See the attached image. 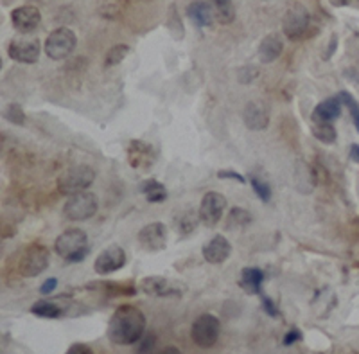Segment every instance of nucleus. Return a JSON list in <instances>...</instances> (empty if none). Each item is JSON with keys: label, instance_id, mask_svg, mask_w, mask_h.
Segmentation results:
<instances>
[{"label": "nucleus", "instance_id": "obj_33", "mask_svg": "<svg viewBox=\"0 0 359 354\" xmlns=\"http://www.w3.org/2000/svg\"><path fill=\"white\" fill-rule=\"evenodd\" d=\"M262 310H264V313L271 318L280 317V311H278L277 304H275L269 297H266V295H262Z\"/></svg>", "mask_w": 359, "mask_h": 354}, {"label": "nucleus", "instance_id": "obj_3", "mask_svg": "<svg viewBox=\"0 0 359 354\" xmlns=\"http://www.w3.org/2000/svg\"><path fill=\"white\" fill-rule=\"evenodd\" d=\"M95 171L88 166H74L65 169L62 175L57 176V191L65 196L78 195V192L86 191L94 183Z\"/></svg>", "mask_w": 359, "mask_h": 354}, {"label": "nucleus", "instance_id": "obj_21", "mask_svg": "<svg viewBox=\"0 0 359 354\" xmlns=\"http://www.w3.org/2000/svg\"><path fill=\"white\" fill-rule=\"evenodd\" d=\"M262 282H264V273L259 268H245L241 272V288H245L250 295L262 294Z\"/></svg>", "mask_w": 359, "mask_h": 354}, {"label": "nucleus", "instance_id": "obj_32", "mask_svg": "<svg viewBox=\"0 0 359 354\" xmlns=\"http://www.w3.org/2000/svg\"><path fill=\"white\" fill-rule=\"evenodd\" d=\"M257 76H259L257 67H243V69L237 72V79H239L241 83H252Z\"/></svg>", "mask_w": 359, "mask_h": 354}, {"label": "nucleus", "instance_id": "obj_14", "mask_svg": "<svg viewBox=\"0 0 359 354\" xmlns=\"http://www.w3.org/2000/svg\"><path fill=\"white\" fill-rule=\"evenodd\" d=\"M153 160H155V151H153L151 144L144 143V140H131L128 146V162L133 169L146 171L153 166Z\"/></svg>", "mask_w": 359, "mask_h": 354}, {"label": "nucleus", "instance_id": "obj_27", "mask_svg": "<svg viewBox=\"0 0 359 354\" xmlns=\"http://www.w3.org/2000/svg\"><path fill=\"white\" fill-rule=\"evenodd\" d=\"M198 220H200V214H194L192 211H185L180 214L178 221H176V228H178L180 234H184V236H187V234H191L194 228L198 227Z\"/></svg>", "mask_w": 359, "mask_h": 354}, {"label": "nucleus", "instance_id": "obj_39", "mask_svg": "<svg viewBox=\"0 0 359 354\" xmlns=\"http://www.w3.org/2000/svg\"><path fill=\"white\" fill-rule=\"evenodd\" d=\"M336 45H338V37H332L331 38V44H329V53L325 54V56H323V60H329V58L332 56V54H334V51H336Z\"/></svg>", "mask_w": 359, "mask_h": 354}, {"label": "nucleus", "instance_id": "obj_11", "mask_svg": "<svg viewBox=\"0 0 359 354\" xmlns=\"http://www.w3.org/2000/svg\"><path fill=\"white\" fill-rule=\"evenodd\" d=\"M226 209V198L216 191H208L200 204V221L207 227H216Z\"/></svg>", "mask_w": 359, "mask_h": 354}, {"label": "nucleus", "instance_id": "obj_8", "mask_svg": "<svg viewBox=\"0 0 359 354\" xmlns=\"http://www.w3.org/2000/svg\"><path fill=\"white\" fill-rule=\"evenodd\" d=\"M50 252L47 247L40 243L31 244L22 256L20 263H18V272L24 277H38L43 273L49 266Z\"/></svg>", "mask_w": 359, "mask_h": 354}, {"label": "nucleus", "instance_id": "obj_15", "mask_svg": "<svg viewBox=\"0 0 359 354\" xmlns=\"http://www.w3.org/2000/svg\"><path fill=\"white\" fill-rule=\"evenodd\" d=\"M203 259L208 265H223L232 254V244L224 236H214L208 243L203 244Z\"/></svg>", "mask_w": 359, "mask_h": 354}, {"label": "nucleus", "instance_id": "obj_38", "mask_svg": "<svg viewBox=\"0 0 359 354\" xmlns=\"http://www.w3.org/2000/svg\"><path fill=\"white\" fill-rule=\"evenodd\" d=\"M300 340H302V333L298 329H291L290 333H286L282 342H284V346H293V343L300 342Z\"/></svg>", "mask_w": 359, "mask_h": 354}, {"label": "nucleus", "instance_id": "obj_36", "mask_svg": "<svg viewBox=\"0 0 359 354\" xmlns=\"http://www.w3.org/2000/svg\"><path fill=\"white\" fill-rule=\"evenodd\" d=\"M65 354H94V349L86 343H72Z\"/></svg>", "mask_w": 359, "mask_h": 354}, {"label": "nucleus", "instance_id": "obj_42", "mask_svg": "<svg viewBox=\"0 0 359 354\" xmlns=\"http://www.w3.org/2000/svg\"><path fill=\"white\" fill-rule=\"evenodd\" d=\"M331 4L336 6V8H341V6L348 4V0H331Z\"/></svg>", "mask_w": 359, "mask_h": 354}, {"label": "nucleus", "instance_id": "obj_6", "mask_svg": "<svg viewBox=\"0 0 359 354\" xmlns=\"http://www.w3.org/2000/svg\"><path fill=\"white\" fill-rule=\"evenodd\" d=\"M97 207V196L94 192L83 191L78 192V195L69 196V199L65 202V207H63V214L70 221H85L95 216Z\"/></svg>", "mask_w": 359, "mask_h": 354}, {"label": "nucleus", "instance_id": "obj_41", "mask_svg": "<svg viewBox=\"0 0 359 354\" xmlns=\"http://www.w3.org/2000/svg\"><path fill=\"white\" fill-rule=\"evenodd\" d=\"M160 354H184V353H182V350L178 349V347L168 346V347H163V349L160 350Z\"/></svg>", "mask_w": 359, "mask_h": 354}, {"label": "nucleus", "instance_id": "obj_2", "mask_svg": "<svg viewBox=\"0 0 359 354\" xmlns=\"http://www.w3.org/2000/svg\"><path fill=\"white\" fill-rule=\"evenodd\" d=\"M54 250L67 263L83 261L86 254H88V237H86V232L81 230V228H67L65 232H62L56 237Z\"/></svg>", "mask_w": 359, "mask_h": 354}, {"label": "nucleus", "instance_id": "obj_25", "mask_svg": "<svg viewBox=\"0 0 359 354\" xmlns=\"http://www.w3.org/2000/svg\"><path fill=\"white\" fill-rule=\"evenodd\" d=\"M252 223V214L248 211L241 207H233L230 211L229 218H226V227L232 228V230H239V228H245Z\"/></svg>", "mask_w": 359, "mask_h": 354}, {"label": "nucleus", "instance_id": "obj_35", "mask_svg": "<svg viewBox=\"0 0 359 354\" xmlns=\"http://www.w3.org/2000/svg\"><path fill=\"white\" fill-rule=\"evenodd\" d=\"M217 178L221 180H237L239 183H246V178L241 173L230 171V169H224V171H217Z\"/></svg>", "mask_w": 359, "mask_h": 354}, {"label": "nucleus", "instance_id": "obj_13", "mask_svg": "<svg viewBox=\"0 0 359 354\" xmlns=\"http://www.w3.org/2000/svg\"><path fill=\"white\" fill-rule=\"evenodd\" d=\"M41 13L34 6H22V8L11 11V24L20 34L33 33L34 29L40 25Z\"/></svg>", "mask_w": 359, "mask_h": 354}, {"label": "nucleus", "instance_id": "obj_34", "mask_svg": "<svg viewBox=\"0 0 359 354\" xmlns=\"http://www.w3.org/2000/svg\"><path fill=\"white\" fill-rule=\"evenodd\" d=\"M140 346H139V353L140 354H147L149 350L153 349V343H155V338H153L151 333L144 334L142 338H140Z\"/></svg>", "mask_w": 359, "mask_h": 354}, {"label": "nucleus", "instance_id": "obj_16", "mask_svg": "<svg viewBox=\"0 0 359 354\" xmlns=\"http://www.w3.org/2000/svg\"><path fill=\"white\" fill-rule=\"evenodd\" d=\"M243 121H245L248 130H253V131L266 130L269 124V112L268 108H266L264 103L261 101L248 103L245 112H243Z\"/></svg>", "mask_w": 359, "mask_h": 354}, {"label": "nucleus", "instance_id": "obj_10", "mask_svg": "<svg viewBox=\"0 0 359 354\" xmlns=\"http://www.w3.org/2000/svg\"><path fill=\"white\" fill-rule=\"evenodd\" d=\"M126 265V252L118 244H110L94 261V270L99 275H110Z\"/></svg>", "mask_w": 359, "mask_h": 354}, {"label": "nucleus", "instance_id": "obj_18", "mask_svg": "<svg viewBox=\"0 0 359 354\" xmlns=\"http://www.w3.org/2000/svg\"><path fill=\"white\" fill-rule=\"evenodd\" d=\"M282 51H284V41L278 33H269L266 38H262L261 45H259V60L262 63H273L277 58H280Z\"/></svg>", "mask_w": 359, "mask_h": 354}, {"label": "nucleus", "instance_id": "obj_31", "mask_svg": "<svg viewBox=\"0 0 359 354\" xmlns=\"http://www.w3.org/2000/svg\"><path fill=\"white\" fill-rule=\"evenodd\" d=\"M338 98L341 99V103H345V105L348 106V110H351V115H352V121H354L355 130L359 131V103L355 101V98H352L348 92H339Z\"/></svg>", "mask_w": 359, "mask_h": 354}, {"label": "nucleus", "instance_id": "obj_1", "mask_svg": "<svg viewBox=\"0 0 359 354\" xmlns=\"http://www.w3.org/2000/svg\"><path fill=\"white\" fill-rule=\"evenodd\" d=\"M146 315L137 306L123 304L110 317L107 334L115 346H133L146 333Z\"/></svg>", "mask_w": 359, "mask_h": 354}, {"label": "nucleus", "instance_id": "obj_17", "mask_svg": "<svg viewBox=\"0 0 359 354\" xmlns=\"http://www.w3.org/2000/svg\"><path fill=\"white\" fill-rule=\"evenodd\" d=\"M146 295H153V297H171V295H182L175 286H171V282L165 279V277L153 275L146 277L139 286Z\"/></svg>", "mask_w": 359, "mask_h": 354}, {"label": "nucleus", "instance_id": "obj_24", "mask_svg": "<svg viewBox=\"0 0 359 354\" xmlns=\"http://www.w3.org/2000/svg\"><path fill=\"white\" fill-rule=\"evenodd\" d=\"M140 191L146 195V199L149 204H160V202H163V199L168 198L165 188H163L160 182H156V180H146V182L142 183Z\"/></svg>", "mask_w": 359, "mask_h": 354}, {"label": "nucleus", "instance_id": "obj_12", "mask_svg": "<svg viewBox=\"0 0 359 354\" xmlns=\"http://www.w3.org/2000/svg\"><path fill=\"white\" fill-rule=\"evenodd\" d=\"M137 240H139L140 247L147 252H160L168 244V228L160 221H155V223H149L140 228Z\"/></svg>", "mask_w": 359, "mask_h": 354}, {"label": "nucleus", "instance_id": "obj_28", "mask_svg": "<svg viewBox=\"0 0 359 354\" xmlns=\"http://www.w3.org/2000/svg\"><path fill=\"white\" fill-rule=\"evenodd\" d=\"M128 54H130V47H128V45L124 44L114 45V47L107 53V58H104V67L118 65V63H121Z\"/></svg>", "mask_w": 359, "mask_h": 354}, {"label": "nucleus", "instance_id": "obj_22", "mask_svg": "<svg viewBox=\"0 0 359 354\" xmlns=\"http://www.w3.org/2000/svg\"><path fill=\"white\" fill-rule=\"evenodd\" d=\"M31 313L36 315L40 318H50V320H56V318L63 317V308L56 304L53 301H38L31 306Z\"/></svg>", "mask_w": 359, "mask_h": 354}, {"label": "nucleus", "instance_id": "obj_19", "mask_svg": "<svg viewBox=\"0 0 359 354\" xmlns=\"http://www.w3.org/2000/svg\"><path fill=\"white\" fill-rule=\"evenodd\" d=\"M339 115H341V99L329 98L314 108L311 119H313L314 122H332L334 119H338Z\"/></svg>", "mask_w": 359, "mask_h": 354}, {"label": "nucleus", "instance_id": "obj_37", "mask_svg": "<svg viewBox=\"0 0 359 354\" xmlns=\"http://www.w3.org/2000/svg\"><path fill=\"white\" fill-rule=\"evenodd\" d=\"M56 288H57V279H56V277H50V279H47V281L41 284L40 294L41 295H50V294H54V289H56Z\"/></svg>", "mask_w": 359, "mask_h": 354}, {"label": "nucleus", "instance_id": "obj_7", "mask_svg": "<svg viewBox=\"0 0 359 354\" xmlns=\"http://www.w3.org/2000/svg\"><path fill=\"white\" fill-rule=\"evenodd\" d=\"M311 15L302 4H293L282 18V33L287 40H302L307 37L311 29Z\"/></svg>", "mask_w": 359, "mask_h": 354}, {"label": "nucleus", "instance_id": "obj_9", "mask_svg": "<svg viewBox=\"0 0 359 354\" xmlns=\"http://www.w3.org/2000/svg\"><path fill=\"white\" fill-rule=\"evenodd\" d=\"M41 47L40 40L33 37H22L13 38L8 45V54L13 61L17 63H25V65H33L40 58Z\"/></svg>", "mask_w": 359, "mask_h": 354}, {"label": "nucleus", "instance_id": "obj_5", "mask_svg": "<svg viewBox=\"0 0 359 354\" xmlns=\"http://www.w3.org/2000/svg\"><path fill=\"white\" fill-rule=\"evenodd\" d=\"M221 334V322L216 315L203 313L194 320L191 327L192 342L196 343L201 349H210L216 346Z\"/></svg>", "mask_w": 359, "mask_h": 354}, {"label": "nucleus", "instance_id": "obj_20", "mask_svg": "<svg viewBox=\"0 0 359 354\" xmlns=\"http://www.w3.org/2000/svg\"><path fill=\"white\" fill-rule=\"evenodd\" d=\"M187 17L191 18L198 27H208V25H212L214 20L212 4H208L205 0H196V2L189 4Z\"/></svg>", "mask_w": 359, "mask_h": 354}, {"label": "nucleus", "instance_id": "obj_40", "mask_svg": "<svg viewBox=\"0 0 359 354\" xmlns=\"http://www.w3.org/2000/svg\"><path fill=\"white\" fill-rule=\"evenodd\" d=\"M351 159L355 164H359V144H352L351 146Z\"/></svg>", "mask_w": 359, "mask_h": 354}, {"label": "nucleus", "instance_id": "obj_30", "mask_svg": "<svg viewBox=\"0 0 359 354\" xmlns=\"http://www.w3.org/2000/svg\"><path fill=\"white\" fill-rule=\"evenodd\" d=\"M4 119L6 121L13 122V124H18V126H22V124L25 122V114H24V110H22V106L11 103V105H8V108L4 110Z\"/></svg>", "mask_w": 359, "mask_h": 354}, {"label": "nucleus", "instance_id": "obj_4", "mask_svg": "<svg viewBox=\"0 0 359 354\" xmlns=\"http://www.w3.org/2000/svg\"><path fill=\"white\" fill-rule=\"evenodd\" d=\"M76 45H78V38H76L72 29L57 27L54 29L49 37H47V40H45V45H43V51L50 60L62 61V60H67V58L74 53Z\"/></svg>", "mask_w": 359, "mask_h": 354}, {"label": "nucleus", "instance_id": "obj_23", "mask_svg": "<svg viewBox=\"0 0 359 354\" xmlns=\"http://www.w3.org/2000/svg\"><path fill=\"white\" fill-rule=\"evenodd\" d=\"M210 4L214 8V15H216L221 24H232L233 18H236V9H233L232 0H210Z\"/></svg>", "mask_w": 359, "mask_h": 354}, {"label": "nucleus", "instance_id": "obj_29", "mask_svg": "<svg viewBox=\"0 0 359 354\" xmlns=\"http://www.w3.org/2000/svg\"><path fill=\"white\" fill-rule=\"evenodd\" d=\"M250 185H252L253 192L259 196L261 202L268 204L269 199H271V189H269V185L264 182V180L257 178V176H252V178H250Z\"/></svg>", "mask_w": 359, "mask_h": 354}, {"label": "nucleus", "instance_id": "obj_26", "mask_svg": "<svg viewBox=\"0 0 359 354\" xmlns=\"http://www.w3.org/2000/svg\"><path fill=\"white\" fill-rule=\"evenodd\" d=\"M313 135L316 140L323 144L336 143V130L331 122H314Z\"/></svg>", "mask_w": 359, "mask_h": 354}]
</instances>
